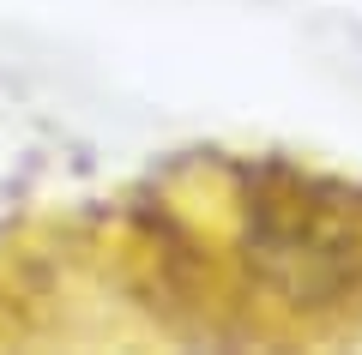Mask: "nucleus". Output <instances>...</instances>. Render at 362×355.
I'll return each instance as SVG.
<instances>
[{"mask_svg": "<svg viewBox=\"0 0 362 355\" xmlns=\"http://www.w3.org/2000/svg\"><path fill=\"white\" fill-rule=\"evenodd\" d=\"M247 265L290 307H338L362 277V235L314 199H254Z\"/></svg>", "mask_w": 362, "mask_h": 355, "instance_id": "obj_1", "label": "nucleus"}]
</instances>
